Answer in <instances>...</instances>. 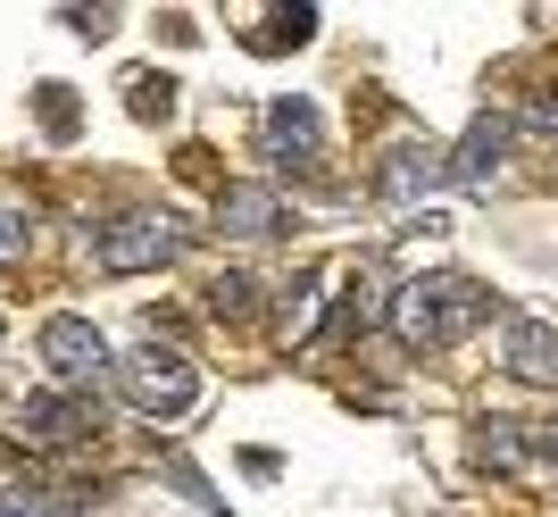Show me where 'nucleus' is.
Here are the masks:
<instances>
[{
  "label": "nucleus",
  "instance_id": "f257e3e1",
  "mask_svg": "<svg viewBox=\"0 0 558 517\" xmlns=\"http://www.w3.org/2000/svg\"><path fill=\"white\" fill-rule=\"evenodd\" d=\"M492 317V292L475 276H417L392 292V334L409 351H450Z\"/></svg>",
  "mask_w": 558,
  "mask_h": 517
},
{
  "label": "nucleus",
  "instance_id": "f03ea898",
  "mask_svg": "<svg viewBox=\"0 0 558 517\" xmlns=\"http://www.w3.org/2000/svg\"><path fill=\"white\" fill-rule=\"evenodd\" d=\"M117 393L134 400L142 418H192V400H201V368H192L175 342H142L134 359H117Z\"/></svg>",
  "mask_w": 558,
  "mask_h": 517
},
{
  "label": "nucleus",
  "instance_id": "7ed1b4c3",
  "mask_svg": "<svg viewBox=\"0 0 558 517\" xmlns=\"http://www.w3.org/2000/svg\"><path fill=\"white\" fill-rule=\"evenodd\" d=\"M43 368L59 376V393H100V384H117V359L109 342H100L93 317H75V309H59V317H43Z\"/></svg>",
  "mask_w": 558,
  "mask_h": 517
},
{
  "label": "nucleus",
  "instance_id": "20e7f679",
  "mask_svg": "<svg viewBox=\"0 0 558 517\" xmlns=\"http://www.w3.org/2000/svg\"><path fill=\"white\" fill-rule=\"evenodd\" d=\"M184 226L167 209H134V217H117V226H100L93 258H100V276H150V267H167V258H184Z\"/></svg>",
  "mask_w": 558,
  "mask_h": 517
},
{
  "label": "nucleus",
  "instance_id": "39448f33",
  "mask_svg": "<svg viewBox=\"0 0 558 517\" xmlns=\"http://www.w3.org/2000/svg\"><path fill=\"white\" fill-rule=\"evenodd\" d=\"M9 425L34 450H68V443H93L100 434V409H93V393H34L9 409Z\"/></svg>",
  "mask_w": 558,
  "mask_h": 517
},
{
  "label": "nucleus",
  "instance_id": "423d86ee",
  "mask_svg": "<svg viewBox=\"0 0 558 517\" xmlns=\"http://www.w3.org/2000/svg\"><path fill=\"white\" fill-rule=\"evenodd\" d=\"M267 159H276V167H301V176L326 167V118H317V100L283 93L276 109H267Z\"/></svg>",
  "mask_w": 558,
  "mask_h": 517
},
{
  "label": "nucleus",
  "instance_id": "0eeeda50",
  "mask_svg": "<svg viewBox=\"0 0 558 517\" xmlns=\"http://www.w3.org/2000/svg\"><path fill=\"white\" fill-rule=\"evenodd\" d=\"M375 184H384V201H400V209L417 217L425 192L450 184V151H434V142H392V151L375 159Z\"/></svg>",
  "mask_w": 558,
  "mask_h": 517
},
{
  "label": "nucleus",
  "instance_id": "6e6552de",
  "mask_svg": "<svg viewBox=\"0 0 558 517\" xmlns=\"http://www.w3.org/2000/svg\"><path fill=\"white\" fill-rule=\"evenodd\" d=\"M509 142H517V118H475L459 134V151H450V184H466V192H492L500 184V159H509Z\"/></svg>",
  "mask_w": 558,
  "mask_h": 517
},
{
  "label": "nucleus",
  "instance_id": "1a4fd4ad",
  "mask_svg": "<svg viewBox=\"0 0 558 517\" xmlns=\"http://www.w3.org/2000/svg\"><path fill=\"white\" fill-rule=\"evenodd\" d=\"M500 359H509V376H525V384H558V326L509 309V317H500Z\"/></svg>",
  "mask_w": 558,
  "mask_h": 517
},
{
  "label": "nucleus",
  "instance_id": "9d476101",
  "mask_svg": "<svg viewBox=\"0 0 558 517\" xmlns=\"http://www.w3.org/2000/svg\"><path fill=\"white\" fill-rule=\"evenodd\" d=\"M217 226L242 235V242L283 235V192L276 184H217Z\"/></svg>",
  "mask_w": 558,
  "mask_h": 517
},
{
  "label": "nucleus",
  "instance_id": "9b49d317",
  "mask_svg": "<svg viewBox=\"0 0 558 517\" xmlns=\"http://www.w3.org/2000/svg\"><path fill=\"white\" fill-rule=\"evenodd\" d=\"M392 292L400 284H384V267L359 258V267H350V292H342V334H367L375 317H392Z\"/></svg>",
  "mask_w": 558,
  "mask_h": 517
},
{
  "label": "nucleus",
  "instance_id": "f8f14e48",
  "mask_svg": "<svg viewBox=\"0 0 558 517\" xmlns=\"http://www.w3.org/2000/svg\"><path fill=\"white\" fill-rule=\"evenodd\" d=\"M475 459H484L492 476H525V468H534L525 418H484V425H475Z\"/></svg>",
  "mask_w": 558,
  "mask_h": 517
},
{
  "label": "nucleus",
  "instance_id": "ddd939ff",
  "mask_svg": "<svg viewBox=\"0 0 558 517\" xmlns=\"http://www.w3.org/2000/svg\"><path fill=\"white\" fill-rule=\"evenodd\" d=\"M0 517H84L75 484H0Z\"/></svg>",
  "mask_w": 558,
  "mask_h": 517
},
{
  "label": "nucleus",
  "instance_id": "4468645a",
  "mask_svg": "<svg viewBox=\"0 0 558 517\" xmlns=\"http://www.w3.org/2000/svg\"><path fill=\"white\" fill-rule=\"evenodd\" d=\"M308 34H317V9H267L251 34V50H301Z\"/></svg>",
  "mask_w": 558,
  "mask_h": 517
},
{
  "label": "nucleus",
  "instance_id": "2eb2a0df",
  "mask_svg": "<svg viewBox=\"0 0 558 517\" xmlns=\"http://www.w3.org/2000/svg\"><path fill=\"white\" fill-rule=\"evenodd\" d=\"M251 292H258V284L226 267V276H209V301H201V309H209L217 326H242V317H251Z\"/></svg>",
  "mask_w": 558,
  "mask_h": 517
},
{
  "label": "nucleus",
  "instance_id": "dca6fc26",
  "mask_svg": "<svg viewBox=\"0 0 558 517\" xmlns=\"http://www.w3.org/2000/svg\"><path fill=\"white\" fill-rule=\"evenodd\" d=\"M34 118H43L50 142H75V100H68V84H34Z\"/></svg>",
  "mask_w": 558,
  "mask_h": 517
},
{
  "label": "nucleus",
  "instance_id": "f3484780",
  "mask_svg": "<svg viewBox=\"0 0 558 517\" xmlns=\"http://www.w3.org/2000/svg\"><path fill=\"white\" fill-rule=\"evenodd\" d=\"M125 93H134V118H175V84H167V75H134V84H125Z\"/></svg>",
  "mask_w": 558,
  "mask_h": 517
},
{
  "label": "nucleus",
  "instance_id": "a211bd4d",
  "mask_svg": "<svg viewBox=\"0 0 558 517\" xmlns=\"http://www.w3.org/2000/svg\"><path fill=\"white\" fill-rule=\"evenodd\" d=\"M317 326V276H292L283 284V334H308Z\"/></svg>",
  "mask_w": 558,
  "mask_h": 517
},
{
  "label": "nucleus",
  "instance_id": "6ab92c4d",
  "mask_svg": "<svg viewBox=\"0 0 558 517\" xmlns=\"http://www.w3.org/2000/svg\"><path fill=\"white\" fill-rule=\"evenodd\" d=\"M25 242H34V209H25V201H0V267L25 258Z\"/></svg>",
  "mask_w": 558,
  "mask_h": 517
},
{
  "label": "nucleus",
  "instance_id": "aec40b11",
  "mask_svg": "<svg viewBox=\"0 0 558 517\" xmlns=\"http://www.w3.org/2000/svg\"><path fill=\"white\" fill-rule=\"evenodd\" d=\"M59 25H68V34H84V43H109L117 9H59Z\"/></svg>",
  "mask_w": 558,
  "mask_h": 517
},
{
  "label": "nucleus",
  "instance_id": "412c9836",
  "mask_svg": "<svg viewBox=\"0 0 558 517\" xmlns=\"http://www.w3.org/2000/svg\"><path fill=\"white\" fill-rule=\"evenodd\" d=\"M525 443H534V459L558 476V418H542V425H525Z\"/></svg>",
  "mask_w": 558,
  "mask_h": 517
},
{
  "label": "nucleus",
  "instance_id": "4be33fe9",
  "mask_svg": "<svg viewBox=\"0 0 558 517\" xmlns=\"http://www.w3.org/2000/svg\"><path fill=\"white\" fill-rule=\"evenodd\" d=\"M517 125H525V134H558V93H542V100H534V109H525Z\"/></svg>",
  "mask_w": 558,
  "mask_h": 517
}]
</instances>
